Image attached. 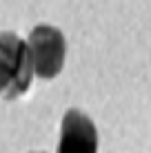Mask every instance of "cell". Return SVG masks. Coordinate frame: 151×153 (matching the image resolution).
I'll use <instances>...</instances> for the list:
<instances>
[{
	"label": "cell",
	"mask_w": 151,
	"mask_h": 153,
	"mask_svg": "<svg viewBox=\"0 0 151 153\" xmlns=\"http://www.w3.org/2000/svg\"><path fill=\"white\" fill-rule=\"evenodd\" d=\"M27 47L33 76L42 78V80H54L62 71L67 56V40L60 29L51 27V25H38L31 29Z\"/></svg>",
	"instance_id": "cell-2"
},
{
	"label": "cell",
	"mask_w": 151,
	"mask_h": 153,
	"mask_svg": "<svg viewBox=\"0 0 151 153\" xmlns=\"http://www.w3.org/2000/svg\"><path fill=\"white\" fill-rule=\"evenodd\" d=\"M33 80L29 47L11 31L0 33V96L16 100L29 91Z\"/></svg>",
	"instance_id": "cell-1"
},
{
	"label": "cell",
	"mask_w": 151,
	"mask_h": 153,
	"mask_svg": "<svg viewBox=\"0 0 151 153\" xmlns=\"http://www.w3.org/2000/svg\"><path fill=\"white\" fill-rule=\"evenodd\" d=\"M56 153H98V129L89 115L78 109L65 113Z\"/></svg>",
	"instance_id": "cell-3"
}]
</instances>
